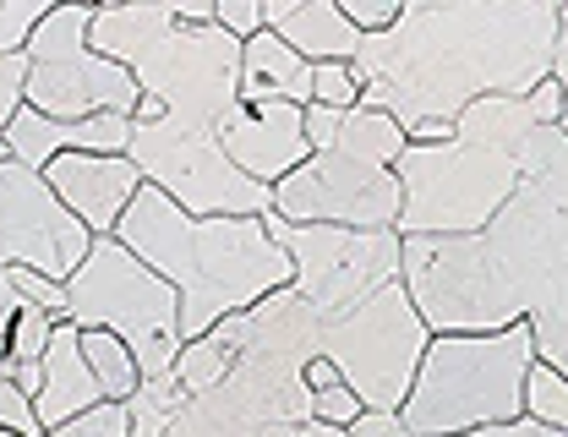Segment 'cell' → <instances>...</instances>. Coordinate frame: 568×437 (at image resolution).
<instances>
[{
  "instance_id": "1",
  "label": "cell",
  "mask_w": 568,
  "mask_h": 437,
  "mask_svg": "<svg viewBox=\"0 0 568 437\" xmlns=\"http://www.w3.org/2000/svg\"><path fill=\"white\" fill-rule=\"evenodd\" d=\"M558 6L552 0H448L405 6L399 28L355 55L361 104L405 126L410 143H448L476 99H525L552 77Z\"/></svg>"
},
{
  "instance_id": "2",
  "label": "cell",
  "mask_w": 568,
  "mask_h": 437,
  "mask_svg": "<svg viewBox=\"0 0 568 437\" xmlns=\"http://www.w3.org/2000/svg\"><path fill=\"white\" fill-rule=\"evenodd\" d=\"M115 241L181 295V339H197L235 312L295 285V263L257 218H197L142 186L115 224Z\"/></svg>"
},
{
  "instance_id": "3",
  "label": "cell",
  "mask_w": 568,
  "mask_h": 437,
  "mask_svg": "<svg viewBox=\"0 0 568 437\" xmlns=\"http://www.w3.org/2000/svg\"><path fill=\"white\" fill-rule=\"evenodd\" d=\"M88 44L138 77L148 99L170 115L164 132L219 138L224 115L241 104V44L213 28V0L164 6H99Z\"/></svg>"
},
{
  "instance_id": "4",
  "label": "cell",
  "mask_w": 568,
  "mask_h": 437,
  "mask_svg": "<svg viewBox=\"0 0 568 437\" xmlns=\"http://www.w3.org/2000/svg\"><path fill=\"white\" fill-rule=\"evenodd\" d=\"M536 366L530 323L503 334H432L416 383L399 405L410 437H459L525 416V377Z\"/></svg>"
},
{
  "instance_id": "5",
  "label": "cell",
  "mask_w": 568,
  "mask_h": 437,
  "mask_svg": "<svg viewBox=\"0 0 568 437\" xmlns=\"http://www.w3.org/2000/svg\"><path fill=\"white\" fill-rule=\"evenodd\" d=\"M71 312L67 323L77 328H104L115 334L132 356L142 377H170L181 356V295L170 280H159L138 252H126L115 235H99L88 263L71 274Z\"/></svg>"
},
{
  "instance_id": "6",
  "label": "cell",
  "mask_w": 568,
  "mask_h": 437,
  "mask_svg": "<svg viewBox=\"0 0 568 437\" xmlns=\"http://www.w3.org/2000/svg\"><path fill=\"white\" fill-rule=\"evenodd\" d=\"M399 175V235H476L519 192V153L465 138L410 143L394 164Z\"/></svg>"
},
{
  "instance_id": "7",
  "label": "cell",
  "mask_w": 568,
  "mask_h": 437,
  "mask_svg": "<svg viewBox=\"0 0 568 437\" xmlns=\"http://www.w3.org/2000/svg\"><path fill=\"white\" fill-rule=\"evenodd\" d=\"M99 6H50L39 33L28 39V88L22 104L50 121H93V115H138L142 88L121 61L88 44Z\"/></svg>"
},
{
  "instance_id": "8",
  "label": "cell",
  "mask_w": 568,
  "mask_h": 437,
  "mask_svg": "<svg viewBox=\"0 0 568 437\" xmlns=\"http://www.w3.org/2000/svg\"><path fill=\"white\" fill-rule=\"evenodd\" d=\"M426 345H432V334H426L416 301L405 295V285H388L372 301H361L355 312L323 323L317 356H328L339 366L345 388L366 410H394L399 416Z\"/></svg>"
},
{
  "instance_id": "9",
  "label": "cell",
  "mask_w": 568,
  "mask_h": 437,
  "mask_svg": "<svg viewBox=\"0 0 568 437\" xmlns=\"http://www.w3.org/2000/svg\"><path fill=\"white\" fill-rule=\"evenodd\" d=\"M268 235L280 241L295 263V285L323 323L355 312L377 291L399 285L405 235L399 230H345V224H290L280 214H263Z\"/></svg>"
},
{
  "instance_id": "10",
  "label": "cell",
  "mask_w": 568,
  "mask_h": 437,
  "mask_svg": "<svg viewBox=\"0 0 568 437\" xmlns=\"http://www.w3.org/2000/svg\"><path fill=\"white\" fill-rule=\"evenodd\" d=\"M88 252H93L88 224L50 192V181L6 159L0 164V268H33L44 280L71 285Z\"/></svg>"
},
{
  "instance_id": "11",
  "label": "cell",
  "mask_w": 568,
  "mask_h": 437,
  "mask_svg": "<svg viewBox=\"0 0 568 437\" xmlns=\"http://www.w3.org/2000/svg\"><path fill=\"white\" fill-rule=\"evenodd\" d=\"M274 214L290 224L394 230L399 224V175L328 148V153H312L295 175H284L274 186Z\"/></svg>"
},
{
  "instance_id": "12",
  "label": "cell",
  "mask_w": 568,
  "mask_h": 437,
  "mask_svg": "<svg viewBox=\"0 0 568 437\" xmlns=\"http://www.w3.org/2000/svg\"><path fill=\"white\" fill-rule=\"evenodd\" d=\"M219 148L224 159L257 181V186H280L284 175H295L306 159H312V143H306V110L301 104H235L219 126Z\"/></svg>"
},
{
  "instance_id": "13",
  "label": "cell",
  "mask_w": 568,
  "mask_h": 437,
  "mask_svg": "<svg viewBox=\"0 0 568 437\" xmlns=\"http://www.w3.org/2000/svg\"><path fill=\"white\" fill-rule=\"evenodd\" d=\"M50 192L67 203L71 214L88 224V235H115L121 214L132 209L142 186V170L132 159H115V153H61L50 170H44Z\"/></svg>"
},
{
  "instance_id": "14",
  "label": "cell",
  "mask_w": 568,
  "mask_h": 437,
  "mask_svg": "<svg viewBox=\"0 0 568 437\" xmlns=\"http://www.w3.org/2000/svg\"><path fill=\"white\" fill-rule=\"evenodd\" d=\"M263 28L284 39L306 67H355L361 55V33L345 22L339 0H263Z\"/></svg>"
},
{
  "instance_id": "15",
  "label": "cell",
  "mask_w": 568,
  "mask_h": 437,
  "mask_svg": "<svg viewBox=\"0 0 568 437\" xmlns=\"http://www.w3.org/2000/svg\"><path fill=\"white\" fill-rule=\"evenodd\" d=\"M39 366H44V388H39L33 410H39L44 437L61 433L67 421H77V416H88L93 405H104L93 372H88V362H82V328H77V323H55L50 350H44V362Z\"/></svg>"
},
{
  "instance_id": "16",
  "label": "cell",
  "mask_w": 568,
  "mask_h": 437,
  "mask_svg": "<svg viewBox=\"0 0 568 437\" xmlns=\"http://www.w3.org/2000/svg\"><path fill=\"white\" fill-rule=\"evenodd\" d=\"M274 99L306 110L312 104V67L263 28L257 39L241 44V104H274Z\"/></svg>"
},
{
  "instance_id": "17",
  "label": "cell",
  "mask_w": 568,
  "mask_h": 437,
  "mask_svg": "<svg viewBox=\"0 0 568 437\" xmlns=\"http://www.w3.org/2000/svg\"><path fill=\"white\" fill-rule=\"evenodd\" d=\"M246 339H252V312H235V317H224L219 328L197 334V339H186L181 356H175V383L186 388V399L213 394V388L235 372L241 350H246Z\"/></svg>"
},
{
  "instance_id": "18",
  "label": "cell",
  "mask_w": 568,
  "mask_h": 437,
  "mask_svg": "<svg viewBox=\"0 0 568 437\" xmlns=\"http://www.w3.org/2000/svg\"><path fill=\"white\" fill-rule=\"evenodd\" d=\"M82 362H88V372H93L99 394L115 399V405H126V399L142 388L138 356H132L115 334H104V328H82Z\"/></svg>"
},
{
  "instance_id": "19",
  "label": "cell",
  "mask_w": 568,
  "mask_h": 437,
  "mask_svg": "<svg viewBox=\"0 0 568 437\" xmlns=\"http://www.w3.org/2000/svg\"><path fill=\"white\" fill-rule=\"evenodd\" d=\"M257 433H263V427H257L224 388H213V394L186 399V405L175 410V421H170L164 437H257Z\"/></svg>"
},
{
  "instance_id": "20",
  "label": "cell",
  "mask_w": 568,
  "mask_h": 437,
  "mask_svg": "<svg viewBox=\"0 0 568 437\" xmlns=\"http://www.w3.org/2000/svg\"><path fill=\"white\" fill-rule=\"evenodd\" d=\"M525 421L547 427V433H568V377L558 366L536 362L525 377Z\"/></svg>"
},
{
  "instance_id": "21",
  "label": "cell",
  "mask_w": 568,
  "mask_h": 437,
  "mask_svg": "<svg viewBox=\"0 0 568 437\" xmlns=\"http://www.w3.org/2000/svg\"><path fill=\"white\" fill-rule=\"evenodd\" d=\"M50 334H55V317L22 301L17 317H11V328H6V356H11V362H44Z\"/></svg>"
},
{
  "instance_id": "22",
  "label": "cell",
  "mask_w": 568,
  "mask_h": 437,
  "mask_svg": "<svg viewBox=\"0 0 568 437\" xmlns=\"http://www.w3.org/2000/svg\"><path fill=\"white\" fill-rule=\"evenodd\" d=\"M50 6L55 0H0V61L28 50V39L39 33V22L50 17Z\"/></svg>"
},
{
  "instance_id": "23",
  "label": "cell",
  "mask_w": 568,
  "mask_h": 437,
  "mask_svg": "<svg viewBox=\"0 0 568 437\" xmlns=\"http://www.w3.org/2000/svg\"><path fill=\"white\" fill-rule=\"evenodd\" d=\"M312 104L334 110V115H351L361 104V82H355V67H312Z\"/></svg>"
},
{
  "instance_id": "24",
  "label": "cell",
  "mask_w": 568,
  "mask_h": 437,
  "mask_svg": "<svg viewBox=\"0 0 568 437\" xmlns=\"http://www.w3.org/2000/svg\"><path fill=\"white\" fill-rule=\"evenodd\" d=\"M11 291L22 295L28 306H39V312H50L55 323H67L71 312V295L61 280H44V274H33V268H11Z\"/></svg>"
},
{
  "instance_id": "25",
  "label": "cell",
  "mask_w": 568,
  "mask_h": 437,
  "mask_svg": "<svg viewBox=\"0 0 568 437\" xmlns=\"http://www.w3.org/2000/svg\"><path fill=\"white\" fill-rule=\"evenodd\" d=\"M50 437H132V410L115 405V399H104V405H93L88 416L67 421L61 433H50Z\"/></svg>"
},
{
  "instance_id": "26",
  "label": "cell",
  "mask_w": 568,
  "mask_h": 437,
  "mask_svg": "<svg viewBox=\"0 0 568 437\" xmlns=\"http://www.w3.org/2000/svg\"><path fill=\"white\" fill-rule=\"evenodd\" d=\"M339 11H345V22H351L361 39H377V33L399 28L405 0H339Z\"/></svg>"
},
{
  "instance_id": "27",
  "label": "cell",
  "mask_w": 568,
  "mask_h": 437,
  "mask_svg": "<svg viewBox=\"0 0 568 437\" xmlns=\"http://www.w3.org/2000/svg\"><path fill=\"white\" fill-rule=\"evenodd\" d=\"M361 416H366V405L355 399L345 383H334V388L312 394V421H323V427H339V433H351Z\"/></svg>"
},
{
  "instance_id": "28",
  "label": "cell",
  "mask_w": 568,
  "mask_h": 437,
  "mask_svg": "<svg viewBox=\"0 0 568 437\" xmlns=\"http://www.w3.org/2000/svg\"><path fill=\"white\" fill-rule=\"evenodd\" d=\"M213 28H224L235 44L263 33V0H213Z\"/></svg>"
},
{
  "instance_id": "29",
  "label": "cell",
  "mask_w": 568,
  "mask_h": 437,
  "mask_svg": "<svg viewBox=\"0 0 568 437\" xmlns=\"http://www.w3.org/2000/svg\"><path fill=\"white\" fill-rule=\"evenodd\" d=\"M0 433H17V437H44L39 427V410H33V399L11 383V377H0Z\"/></svg>"
},
{
  "instance_id": "30",
  "label": "cell",
  "mask_w": 568,
  "mask_h": 437,
  "mask_svg": "<svg viewBox=\"0 0 568 437\" xmlns=\"http://www.w3.org/2000/svg\"><path fill=\"white\" fill-rule=\"evenodd\" d=\"M22 88H28V55H6L0 61V138H6L11 115L22 110Z\"/></svg>"
},
{
  "instance_id": "31",
  "label": "cell",
  "mask_w": 568,
  "mask_h": 437,
  "mask_svg": "<svg viewBox=\"0 0 568 437\" xmlns=\"http://www.w3.org/2000/svg\"><path fill=\"white\" fill-rule=\"evenodd\" d=\"M552 82L564 88V121H558V132L568 138V6H558V55H552Z\"/></svg>"
},
{
  "instance_id": "32",
  "label": "cell",
  "mask_w": 568,
  "mask_h": 437,
  "mask_svg": "<svg viewBox=\"0 0 568 437\" xmlns=\"http://www.w3.org/2000/svg\"><path fill=\"white\" fill-rule=\"evenodd\" d=\"M345 437H410V433H405V421H399L394 410H366Z\"/></svg>"
},
{
  "instance_id": "33",
  "label": "cell",
  "mask_w": 568,
  "mask_h": 437,
  "mask_svg": "<svg viewBox=\"0 0 568 437\" xmlns=\"http://www.w3.org/2000/svg\"><path fill=\"white\" fill-rule=\"evenodd\" d=\"M257 437H345V433L323 427V421H280V427H263Z\"/></svg>"
},
{
  "instance_id": "34",
  "label": "cell",
  "mask_w": 568,
  "mask_h": 437,
  "mask_svg": "<svg viewBox=\"0 0 568 437\" xmlns=\"http://www.w3.org/2000/svg\"><path fill=\"white\" fill-rule=\"evenodd\" d=\"M459 437H568V433H547V427H536V421H508V427H481V433H459Z\"/></svg>"
},
{
  "instance_id": "35",
  "label": "cell",
  "mask_w": 568,
  "mask_h": 437,
  "mask_svg": "<svg viewBox=\"0 0 568 437\" xmlns=\"http://www.w3.org/2000/svg\"><path fill=\"white\" fill-rule=\"evenodd\" d=\"M334 383H345V377H339V366L328 362V356H312V362H306V388H312V394H323V388H334Z\"/></svg>"
},
{
  "instance_id": "36",
  "label": "cell",
  "mask_w": 568,
  "mask_h": 437,
  "mask_svg": "<svg viewBox=\"0 0 568 437\" xmlns=\"http://www.w3.org/2000/svg\"><path fill=\"white\" fill-rule=\"evenodd\" d=\"M17 306H22V295L11 291V268H0V339H6V328H11Z\"/></svg>"
},
{
  "instance_id": "37",
  "label": "cell",
  "mask_w": 568,
  "mask_h": 437,
  "mask_svg": "<svg viewBox=\"0 0 568 437\" xmlns=\"http://www.w3.org/2000/svg\"><path fill=\"white\" fill-rule=\"evenodd\" d=\"M6 159H11V153H6V143H0V164H6Z\"/></svg>"
},
{
  "instance_id": "38",
  "label": "cell",
  "mask_w": 568,
  "mask_h": 437,
  "mask_svg": "<svg viewBox=\"0 0 568 437\" xmlns=\"http://www.w3.org/2000/svg\"><path fill=\"white\" fill-rule=\"evenodd\" d=\"M558 372H564V377H568V362H564V366H558Z\"/></svg>"
}]
</instances>
